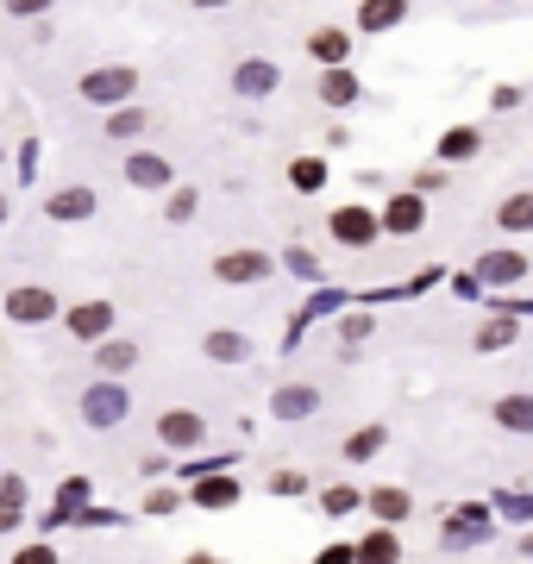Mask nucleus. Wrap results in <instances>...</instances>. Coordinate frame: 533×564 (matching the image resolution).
Returning <instances> with one entry per match:
<instances>
[{
    "label": "nucleus",
    "mask_w": 533,
    "mask_h": 564,
    "mask_svg": "<svg viewBox=\"0 0 533 564\" xmlns=\"http://www.w3.org/2000/svg\"><path fill=\"white\" fill-rule=\"evenodd\" d=\"M201 351H207L214 364H245V358H251V339H245V333H226V326H220V333L201 339Z\"/></svg>",
    "instance_id": "18"
},
{
    "label": "nucleus",
    "mask_w": 533,
    "mask_h": 564,
    "mask_svg": "<svg viewBox=\"0 0 533 564\" xmlns=\"http://www.w3.org/2000/svg\"><path fill=\"white\" fill-rule=\"evenodd\" d=\"M0 7H7L13 19H44V13H51V0H0Z\"/></svg>",
    "instance_id": "32"
},
{
    "label": "nucleus",
    "mask_w": 533,
    "mask_h": 564,
    "mask_svg": "<svg viewBox=\"0 0 533 564\" xmlns=\"http://www.w3.org/2000/svg\"><path fill=\"white\" fill-rule=\"evenodd\" d=\"M352 564H402V539L389 533V527H377L370 539H358V546H352Z\"/></svg>",
    "instance_id": "14"
},
{
    "label": "nucleus",
    "mask_w": 533,
    "mask_h": 564,
    "mask_svg": "<svg viewBox=\"0 0 533 564\" xmlns=\"http://www.w3.org/2000/svg\"><path fill=\"white\" fill-rule=\"evenodd\" d=\"M508 339H515V314H502L490 326H477V351H502Z\"/></svg>",
    "instance_id": "29"
},
{
    "label": "nucleus",
    "mask_w": 533,
    "mask_h": 564,
    "mask_svg": "<svg viewBox=\"0 0 533 564\" xmlns=\"http://www.w3.org/2000/svg\"><path fill=\"white\" fill-rule=\"evenodd\" d=\"M0 220H7V195H0Z\"/></svg>",
    "instance_id": "41"
},
{
    "label": "nucleus",
    "mask_w": 533,
    "mask_h": 564,
    "mask_svg": "<svg viewBox=\"0 0 533 564\" xmlns=\"http://www.w3.org/2000/svg\"><path fill=\"white\" fill-rule=\"evenodd\" d=\"M7 314L19 326H44V320H57L63 308H57V295L44 289V282H19V289H7Z\"/></svg>",
    "instance_id": "5"
},
{
    "label": "nucleus",
    "mask_w": 533,
    "mask_h": 564,
    "mask_svg": "<svg viewBox=\"0 0 533 564\" xmlns=\"http://www.w3.org/2000/svg\"><path fill=\"white\" fill-rule=\"evenodd\" d=\"M477 145H483V132H477V126H452L446 138H439L433 163H465V157H477Z\"/></svg>",
    "instance_id": "17"
},
{
    "label": "nucleus",
    "mask_w": 533,
    "mask_h": 564,
    "mask_svg": "<svg viewBox=\"0 0 533 564\" xmlns=\"http://www.w3.org/2000/svg\"><path fill=\"white\" fill-rule=\"evenodd\" d=\"M276 82H283V69L264 63V57H245V63L233 69V94H245V101H264Z\"/></svg>",
    "instance_id": "9"
},
{
    "label": "nucleus",
    "mask_w": 533,
    "mask_h": 564,
    "mask_svg": "<svg viewBox=\"0 0 533 564\" xmlns=\"http://www.w3.org/2000/svg\"><path fill=\"white\" fill-rule=\"evenodd\" d=\"M327 226H333V239H339V245H352V251H364V245H377V239H383V232H377V207H364V201L333 207Z\"/></svg>",
    "instance_id": "2"
},
{
    "label": "nucleus",
    "mask_w": 533,
    "mask_h": 564,
    "mask_svg": "<svg viewBox=\"0 0 533 564\" xmlns=\"http://www.w3.org/2000/svg\"><path fill=\"white\" fill-rule=\"evenodd\" d=\"M195 7H201V13H214V7H226V0H195Z\"/></svg>",
    "instance_id": "40"
},
{
    "label": "nucleus",
    "mask_w": 533,
    "mask_h": 564,
    "mask_svg": "<svg viewBox=\"0 0 533 564\" xmlns=\"http://www.w3.org/2000/svg\"><path fill=\"white\" fill-rule=\"evenodd\" d=\"M364 508L377 514L383 527H396V521H408V508H414V496H408V489H396V483H389V489H370V496H364Z\"/></svg>",
    "instance_id": "15"
},
{
    "label": "nucleus",
    "mask_w": 533,
    "mask_h": 564,
    "mask_svg": "<svg viewBox=\"0 0 533 564\" xmlns=\"http://www.w3.org/2000/svg\"><path fill=\"white\" fill-rule=\"evenodd\" d=\"M383 427H364V433H352V439H345V458H352V464H364V458H377L383 452Z\"/></svg>",
    "instance_id": "28"
},
{
    "label": "nucleus",
    "mask_w": 533,
    "mask_h": 564,
    "mask_svg": "<svg viewBox=\"0 0 533 564\" xmlns=\"http://www.w3.org/2000/svg\"><path fill=\"white\" fill-rule=\"evenodd\" d=\"M421 226H427V195H414V188L389 195L383 214H377V232H389V239H414Z\"/></svg>",
    "instance_id": "3"
},
{
    "label": "nucleus",
    "mask_w": 533,
    "mask_h": 564,
    "mask_svg": "<svg viewBox=\"0 0 533 564\" xmlns=\"http://www.w3.org/2000/svg\"><path fill=\"white\" fill-rule=\"evenodd\" d=\"M314 564H352V546H320Z\"/></svg>",
    "instance_id": "37"
},
{
    "label": "nucleus",
    "mask_w": 533,
    "mask_h": 564,
    "mask_svg": "<svg viewBox=\"0 0 533 564\" xmlns=\"http://www.w3.org/2000/svg\"><path fill=\"white\" fill-rule=\"evenodd\" d=\"M301 489H308L301 470H276V477H270V496H301Z\"/></svg>",
    "instance_id": "31"
},
{
    "label": "nucleus",
    "mask_w": 533,
    "mask_h": 564,
    "mask_svg": "<svg viewBox=\"0 0 533 564\" xmlns=\"http://www.w3.org/2000/svg\"><path fill=\"white\" fill-rule=\"evenodd\" d=\"M82 408H88V420H95V427H113V420L126 414V395H120V389H95Z\"/></svg>",
    "instance_id": "24"
},
{
    "label": "nucleus",
    "mask_w": 533,
    "mask_h": 564,
    "mask_svg": "<svg viewBox=\"0 0 533 564\" xmlns=\"http://www.w3.org/2000/svg\"><path fill=\"white\" fill-rule=\"evenodd\" d=\"M157 439H164V445H182V452H189V445H201V439H207V427H201V414L170 408L164 420H157Z\"/></svg>",
    "instance_id": "11"
},
{
    "label": "nucleus",
    "mask_w": 533,
    "mask_h": 564,
    "mask_svg": "<svg viewBox=\"0 0 533 564\" xmlns=\"http://www.w3.org/2000/svg\"><path fill=\"white\" fill-rule=\"evenodd\" d=\"M270 270H276V257L258 251V245H239V251L214 257V282H226V289H233V282H264Z\"/></svg>",
    "instance_id": "4"
},
{
    "label": "nucleus",
    "mask_w": 533,
    "mask_h": 564,
    "mask_svg": "<svg viewBox=\"0 0 533 564\" xmlns=\"http://www.w3.org/2000/svg\"><path fill=\"white\" fill-rule=\"evenodd\" d=\"M126 182L132 188H170L176 170H170V157H157V151H132L126 157Z\"/></svg>",
    "instance_id": "10"
},
{
    "label": "nucleus",
    "mask_w": 533,
    "mask_h": 564,
    "mask_svg": "<svg viewBox=\"0 0 533 564\" xmlns=\"http://www.w3.org/2000/svg\"><path fill=\"white\" fill-rule=\"evenodd\" d=\"M195 502H201V508H226V502H239V483H233V477H207V483L195 489Z\"/></svg>",
    "instance_id": "27"
},
{
    "label": "nucleus",
    "mask_w": 533,
    "mask_h": 564,
    "mask_svg": "<svg viewBox=\"0 0 533 564\" xmlns=\"http://www.w3.org/2000/svg\"><path fill=\"white\" fill-rule=\"evenodd\" d=\"M289 188H295V195H320V188H327V163H320V157H295L289 163Z\"/></svg>",
    "instance_id": "22"
},
{
    "label": "nucleus",
    "mask_w": 533,
    "mask_h": 564,
    "mask_svg": "<svg viewBox=\"0 0 533 564\" xmlns=\"http://www.w3.org/2000/svg\"><path fill=\"white\" fill-rule=\"evenodd\" d=\"M13 564H57V552H51V546H19Z\"/></svg>",
    "instance_id": "34"
},
{
    "label": "nucleus",
    "mask_w": 533,
    "mask_h": 564,
    "mask_svg": "<svg viewBox=\"0 0 533 564\" xmlns=\"http://www.w3.org/2000/svg\"><path fill=\"white\" fill-rule=\"evenodd\" d=\"M283 420H308L314 408H320V389H308V383H289V389H276V402H270Z\"/></svg>",
    "instance_id": "19"
},
{
    "label": "nucleus",
    "mask_w": 533,
    "mask_h": 564,
    "mask_svg": "<svg viewBox=\"0 0 533 564\" xmlns=\"http://www.w3.org/2000/svg\"><path fill=\"white\" fill-rule=\"evenodd\" d=\"M320 101H327V107H352V101H358V76H352L345 63L320 69Z\"/></svg>",
    "instance_id": "16"
},
{
    "label": "nucleus",
    "mask_w": 533,
    "mask_h": 564,
    "mask_svg": "<svg viewBox=\"0 0 533 564\" xmlns=\"http://www.w3.org/2000/svg\"><path fill=\"white\" fill-rule=\"evenodd\" d=\"M69 326V339H88V345H101L113 333V301H76V308L63 314Z\"/></svg>",
    "instance_id": "6"
},
{
    "label": "nucleus",
    "mask_w": 533,
    "mask_h": 564,
    "mask_svg": "<svg viewBox=\"0 0 533 564\" xmlns=\"http://www.w3.org/2000/svg\"><path fill=\"white\" fill-rule=\"evenodd\" d=\"M0 157H7V151H0Z\"/></svg>",
    "instance_id": "42"
},
{
    "label": "nucleus",
    "mask_w": 533,
    "mask_h": 564,
    "mask_svg": "<svg viewBox=\"0 0 533 564\" xmlns=\"http://www.w3.org/2000/svg\"><path fill=\"white\" fill-rule=\"evenodd\" d=\"M496 226H502V232H515V239H521V232H533V195H527V188H521V195H508V201L496 207Z\"/></svg>",
    "instance_id": "20"
},
{
    "label": "nucleus",
    "mask_w": 533,
    "mask_h": 564,
    "mask_svg": "<svg viewBox=\"0 0 533 564\" xmlns=\"http://www.w3.org/2000/svg\"><path fill=\"white\" fill-rule=\"evenodd\" d=\"M19 527V508H0V533H13Z\"/></svg>",
    "instance_id": "39"
},
{
    "label": "nucleus",
    "mask_w": 533,
    "mask_h": 564,
    "mask_svg": "<svg viewBox=\"0 0 533 564\" xmlns=\"http://www.w3.org/2000/svg\"><path fill=\"white\" fill-rule=\"evenodd\" d=\"M145 126H151V113H145V107H132V101L107 113V138H138Z\"/></svg>",
    "instance_id": "25"
},
{
    "label": "nucleus",
    "mask_w": 533,
    "mask_h": 564,
    "mask_svg": "<svg viewBox=\"0 0 533 564\" xmlns=\"http://www.w3.org/2000/svg\"><path fill=\"white\" fill-rule=\"evenodd\" d=\"M19 176H26V182L38 176V138H26V145H19Z\"/></svg>",
    "instance_id": "35"
},
{
    "label": "nucleus",
    "mask_w": 533,
    "mask_h": 564,
    "mask_svg": "<svg viewBox=\"0 0 533 564\" xmlns=\"http://www.w3.org/2000/svg\"><path fill=\"white\" fill-rule=\"evenodd\" d=\"M289 270H295V276H320V264H314L308 251H289Z\"/></svg>",
    "instance_id": "38"
},
{
    "label": "nucleus",
    "mask_w": 533,
    "mask_h": 564,
    "mask_svg": "<svg viewBox=\"0 0 533 564\" xmlns=\"http://www.w3.org/2000/svg\"><path fill=\"white\" fill-rule=\"evenodd\" d=\"M433 188H446V170H414V195H433Z\"/></svg>",
    "instance_id": "36"
},
{
    "label": "nucleus",
    "mask_w": 533,
    "mask_h": 564,
    "mask_svg": "<svg viewBox=\"0 0 533 564\" xmlns=\"http://www.w3.org/2000/svg\"><path fill=\"white\" fill-rule=\"evenodd\" d=\"M308 57H314L320 69L345 63V57H352V32H339V26H314V32H308Z\"/></svg>",
    "instance_id": "12"
},
{
    "label": "nucleus",
    "mask_w": 533,
    "mask_h": 564,
    "mask_svg": "<svg viewBox=\"0 0 533 564\" xmlns=\"http://www.w3.org/2000/svg\"><path fill=\"white\" fill-rule=\"evenodd\" d=\"M195 207H201L195 188H176V182H170V195H164V220H170V226H189V220H195Z\"/></svg>",
    "instance_id": "26"
},
{
    "label": "nucleus",
    "mask_w": 533,
    "mask_h": 564,
    "mask_svg": "<svg viewBox=\"0 0 533 564\" xmlns=\"http://www.w3.org/2000/svg\"><path fill=\"white\" fill-rule=\"evenodd\" d=\"M320 508H327V514H345V508H358V489H345V483H333L327 496H320Z\"/></svg>",
    "instance_id": "30"
},
{
    "label": "nucleus",
    "mask_w": 533,
    "mask_h": 564,
    "mask_svg": "<svg viewBox=\"0 0 533 564\" xmlns=\"http://www.w3.org/2000/svg\"><path fill=\"white\" fill-rule=\"evenodd\" d=\"M0 508H26V483L19 477H0Z\"/></svg>",
    "instance_id": "33"
},
{
    "label": "nucleus",
    "mask_w": 533,
    "mask_h": 564,
    "mask_svg": "<svg viewBox=\"0 0 533 564\" xmlns=\"http://www.w3.org/2000/svg\"><path fill=\"white\" fill-rule=\"evenodd\" d=\"M95 364H101L107 376H126V370L138 364V345H132V339H101V351H95Z\"/></svg>",
    "instance_id": "23"
},
{
    "label": "nucleus",
    "mask_w": 533,
    "mask_h": 564,
    "mask_svg": "<svg viewBox=\"0 0 533 564\" xmlns=\"http://www.w3.org/2000/svg\"><path fill=\"white\" fill-rule=\"evenodd\" d=\"M496 427L533 433V395H502V402H496Z\"/></svg>",
    "instance_id": "21"
},
{
    "label": "nucleus",
    "mask_w": 533,
    "mask_h": 564,
    "mask_svg": "<svg viewBox=\"0 0 533 564\" xmlns=\"http://www.w3.org/2000/svg\"><path fill=\"white\" fill-rule=\"evenodd\" d=\"M408 19V0H364L358 7V32H396Z\"/></svg>",
    "instance_id": "13"
},
{
    "label": "nucleus",
    "mask_w": 533,
    "mask_h": 564,
    "mask_svg": "<svg viewBox=\"0 0 533 564\" xmlns=\"http://www.w3.org/2000/svg\"><path fill=\"white\" fill-rule=\"evenodd\" d=\"M132 88H138V69H132V63H107V69H88V76H82V101H95V107H126Z\"/></svg>",
    "instance_id": "1"
},
{
    "label": "nucleus",
    "mask_w": 533,
    "mask_h": 564,
    "mask_svg": "<svg viewBox=\"0 0 533 564\" xmlns=\"http://www.w3.org/2000/svg\"><path fill=\"white\" fill-rule=\"evenodd\" d=\"M95 188H88V182H69V188H51V195H44V214H51V220H63V226H76V220H88V214H95Z\"/></svg>",
    "instance_id": "7"
},
{
    "label": "nucleus",
    "mask_w": 533,
    "mask_h": 564,
    "mask_svg": "<svg viewBox=\"0 0 533 564\" xmlns=\"http://www.w3.org/2000/svg\"><path fill=\"white\" fill-rule=\"evenodd\" d=\"M527 270L533 264H527L521 251H483L477 257V276L490 282V289H515V282H527Z\"/></svg>",
    "instance_id": "8"
}]
</instances>
